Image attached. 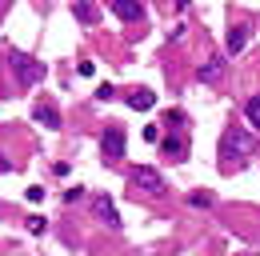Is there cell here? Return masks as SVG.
I'll list each match as a JSON object with an SVG mask.
<instances>
[{
	"mask_svg": "<svg viewBox=\"0 0 260 256\" xmlns=\"http://www.w3.org/2000/svg\"><path fill=\"white\" fill-rule=\"evenodd\" d=\"M216 152H220V172H236L240 164H244V156H252L256 152V136L252 132H244L240 124H228L224 132H220V144H216Z\"/></svg>",
	"mask_w": 260,
	"mask_h": 256,
	"instance_id": "cell-1",
	"label": "cell"
},
{
	"mask_svg": "<svg viewBox=\"0 0 260 256\" xmlns=\"http://www.w3.org/2000/svg\"><path fill=\"white\" fill-rule=\"evenodd\" d=\"M8 72H12V80H16V88H36L44 76H48V68L28 56V52H20V48H8Z\"/></svg>",
	"mask_w": 260,
	"mask_h": 256,
	"instance_id": "cell-2",
	"label": "cell"
},
{
	"mask_svg": "<svg viewBox=\"0 0 260 256\" xmlns=\"http://www.w3.org/2000/svg\"><path fill=\"white\" fill-rule=\"evenodd\" d=\"M128 196H132V200H136V196H144V200L164 196V176L156 172V168H148V164L128 168Z\"/></svg>",
	"mask_w": 260,
	"mask_h": 256,
	"instance_id": "cell-3",
	"label": "cell"
},
{
	"mask_svg": "<svg viewBox=\"0 0 260 256\" xmlns=\"http://www.w3.org/2000/svg\"><path fill=\"white\" fill-rule=\"evenodd\" d=\"M124 152H128V132H124V124H104V132H100V156H104V164L124 160Z\"/></svg>",
	"mask_w": 260,
	"mask_h": 256,
	"instance_id": "cell-4",
	"label": "cell"
},
{
	"mask_svg": "<svg viewBox=\"0 0 260 256\" xmlns=\"http://www.w3.org/2000/svg\"><path fill=\"white\" fill-rule=\"evenodd\" d=\"M164 128H168V124H164ZM160 152H164V160H172V164L188 160V132H184V124H172L160 136Z\"/></svg>",
	"mask_w": 260,
	"mask_h": 256,
	"instance_id": "cell-5",
	"label": "cell"
},
{
	"mask_svg": "<svg viewBox=\"0 0 260 256\" xmlns=\"http://www.w3.org/2000/svg\"><path fill=\"white\" fill-rule=\"evenodd\" d=\"M224 72H228V52H212L208 60L196 68V80H200V84H220Z\"/></svg>",
	"mask_w": 260,
	"mask_h": 256,
	"instance_id": "cell-6",
	"label": "cell"
},
{
	"mask_svg": "<svg viewBox=\"0 0 260 256\" xmlns=\"http://www.w3.org/2000/svg\"><path fill=\"white\" fill-rule=\"evenodd\" d=\"M108 8H112V16L124 20V24H144V20H148L144 0H108Z\"/></svg>",
	"mask_w": 260,
	"mask_h": 256,
	"instance_id": "cell-7",
	"label": "cell"
},
{
	"mask_svg": "<svg viewBox=\"0 0 260 256\" xmlns=\"http://www.w3.org/2000/svg\"><path fill=\"white\" fill-rule=\"evenodd\" d=\"M32 120L40 128H48V132H60V128H64V116H60V108H56L52 100H36L32 104Z\"/></svg>",
	"mask_w": 260,
	"mask_h": 256,
	"instance_id": "cell-8",
	"label": "cell"
},
{
	"mask_svg": "<svg viewBox=\"0 0 260 256\" xmlns=\"http://www.w3.org/2000/svg\"><path fill=\"white\" fill-rule=\"evenodd\" d=\"M248 40H252V24H244V20H240V24H232V28L224 32V52H228V56H240Z\"/></svg>",
	"mask_w": 260,
	"mask_h": 256,
	"instance_id": "cell-9",
	"label": "cell"
},
{
	"mask_svg": "<svg viewBox=\"0 0 260 256\" xmlns=\"http://www.w3.org/2000/svg\"><path fill=\"white\" fill-rule=\"evenodd\" d=\"M92 212H96V216L108 224L112 232H120V228H124V224H120V212H116V204H112V196H104V192H100V196H92Z\"/></svg>",
	"mask_w": 260,
	"mask_h": 256,
	"instance_id": "cell-10",
	"label": "cell"
},
{
	"mask_svg": "<svg viewBox=\"0 0 260 256\" xmlns=\"http://www.w3.org/2000/svg\"><path fill=\"white\" fill-rule=\"evenodd\" d=\"M124 104H128L132 112H148V108H156V92H152V88H132V92L124 96Z\"/></svg>",
	"mask_w": 260,
	"mask_h": 256,
	"instance_id": "cell-11",
	"label": "cell"
},
{
	"mask_svg": "<svg viewBox=\"0 0 260 256\" xmlns=\"http://www.w3.org/2000/svg\"><path fill=\"white\" fill-rule=\"evenodd\" d=\"M72 16H76L80 24H96L100 20V4L96 0H72Z\"/></svg>",
	"mask_w": 260,
	"mask_h": 256,
	"instance_id": "cell-12",
	"label": "cell"
},
{
	"mask_svg": "<svg viewBox=\"0 0 260 256\" xmlns=\"http://www.w3.org/2000/svg\"><path fill=\"white\" fill-rule=\"evenodd\" d=\"M244 120H248V128L260 136V92H252L244 100Z\"/></svg>",
	"mask_w": 260,
	"mask_h": 256,
	"instance_id": "cell-13",
	"label": "cell"
},
{
	"mask_svg": "<svg viewBox=\"0 0 260 256\" xmlns=\"http://www.w3.org/2000/svg\"><path fill=\"white\" fill-rule=\"evenodd\" d=\"M188 204H192V208H212L216 196H212L208 188H196V192H188Z\"/></svg>",
	"mask_w": 260,
	"mask_h": 256,
	"instance_id": "cell-14",
	"label": "cell"
},
{
	"mask_svg": "<svg viewBox=\"0 0 260 256\" xmlns=\"http://www.w3.org/2000/svg\"><path fill=\"white\" fill-rule=\"evenodd\" d=\"M84 192H88V188H80V184H72L68 192H60V200H64V208H72V204H80V200H84Z\"/></svg>",
	"mask_w": 260,
	"mask_h": 256,
	"instance_id": "cell-15",
	"label": "cell"
},
{
	"mask_svg": "<svg viewBox=\"0 0 260 256\" xmlns=\"http://www.w3.org/2000/svg\"><path fill=\"white\" fill-rule=\"evenodd\" d=\"M24 228H28V232H32V236H44V232H48V220H44V216H28V220H24Z\"/></svg>",
	"mask_w": 260,
	"mask_h": 256,
	"instance_id": "cell-16",
	"label": "cell"
},
{
	"mask_svg": "<svg viewBox=\"0 0 260 256\" xmlns=\"http://www.w3.org/2000/svg\"><path fill=\"white\" fill-rule=\"evenodd\" d=\"M44 196H48V192L40 188V184H28V188H24V200H28V204H44Z\"/></svg>",
	"mask_w": 260,
	"mask_h": 256,
	"instance_id": "cell-17",
	"label": "cell"
},
{
	"mask_svg": "<svg viewBox=\"0 0 260 256\" xmlns=\"http://www.w3.org/2000/svg\"><path fill=\"white\" fill-rule=\"evenodd\" d=\"M144 140H148V144H160V124H148V128H144Z\"/></svg>",
	"mask_w": 260,
	"mask_h": 256,
	"instance_id": "cell-18",
	"label": "cell"
},
{
	"mask_svg": "<svg viewBox=\"0 0 260 256\" xmlns=\"http://www.w3.org/2000/svg\"><path fill=\"white\" fill-rule=\"evenodd\" d=\"M112 96H116L112 84H100V88H96V100H100V104H104V100H112Z\"/></svg>",
	"mask_w": 260,
	"mask_h": 256,
	"instance_id": "cell-19",
	"label": "cell"
},
{
	"mask_svg": "<svg viewBox=\"0 0 260 256\" xmlns=\"http://www.w3.org/2000/svg\"><path fill=\"white\" fill-rule=\"evenodd\" d=\"M76 72H80V76H92V72H96V64H92V60H80V64H76Z\"/></svg>",
	"mask_w": 260,
	"mask_h": 256,
	"instance_id": "cell-20",
	"label": "cell"
},
{
	"mask_svg": "<svg viewBox=\"0 0 260 256\" xmlns=\"http://www.w3.org/2000/svg\"><path fill=\"white\" fill-rule=\"evenodd\" d=\"M4 172H12V160H8L4 152H0V176H4Z\"/></svg>",
	"mask_w": 260,
	"mask_h": 256,
	"instance_id": "cell-21",
	"label": "cell"
},
{
	"mask_svg": "<svg viewBox=\"0 0 260 256\" xmlns=\"http://www.w3.org/2000/svg\"><path fill=\"white\" fill-rule=\"evenodd\" d=\"M172 4H176V8H180V12H184V8H188V4H192V0H172Z\"/></svg>",
	"mask_w": 260,
	"mask_h": 256,
	"instance_id": "cell-22",
	"label": "cell"
},
{
	"mask_svg": "<svg viewBox=\"0 0 260 256\" xmlns=\"http://www.w3.org/2000/svg\"><path fill=\"white\" fill-rule=\"evenodd\" d=\"M0 20H4V4H0Z\"/></svg>",
	"mask_w": 260,
	"mask_h": 256,
	"instance_id": "cell-23",
	"label": "cell"
},
{
	"mask_svg": "<svg viewBox=\"0 0 260 256\" xmlns=\"http://www.w3.org/2000/svg\"><path fill=\"white\" fill-rule=\"evenodd\" d=\"M0 212H4V204H0Z\"/></svg>",
	"mask_w": 260,
	"mask_h": 256,
	"instance_id": "cell-24",
	"label": "cell"
},
{
	"mask_svg": "<svg viewBox=\"0 0 260 256\" xmlns=\"http://www.w3.org/2000/svg\"><path fill=\"white\" fill-rule=\"evenodd\" d=\"M164 4H168V0H164Z\"/></svg>",
	"mask_w": 260,
	"mask_h": 256,
	"instance_id": "cell-25",
	"label": "cell"
}]
</instances>
